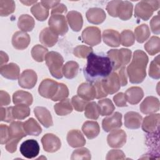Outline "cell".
I'll list each match as a JSON object with an SVG mask.
<instances>
[{
    "label": "cell",
    "instance_id": "cell-28",
    "mask_svg": "<svg viewBox=\"0 0 160 160\" xmlns=\"http://www.w3.org/2000/svg\"><path fill=\"white\" fill-rule=\"evenodd\" d=\"M142 120V116L136 112L129 111L124 115V125L128 129H136L139 128Z\"/></svg>",
    "mask_w": 160,
    "mask_h": 160
},
{
    "label": "cell",
    "instance_id": "cell-56",
    "mask_svg": "<svg viewBox=\"0 0 160 160\" xmlns=\"http://www.w3.org/2000/svg\"><path fill=\"white\" fill-rule=\"evenodd\" d=\"M113 101L118 107L127 106L126 100L123 92H119L113 97Z\"/></svg>",
    "mask_w": 160,
    "mask_h": 160
},
{
    "label": "cell",
    "instance_id": "cell-30",
    "mask_svg": "<svg viewBox=\"0 0 160 160\" xmlns=\"http://www.w3.org/2000/svg\"><path fill=\"white\" fill-rule=\"evenodd\" d=\"M33 98L29 92L19 90L16 91L12 95V102L14 104H24L28 106L32 104Z\"/></svg>",
    "mask_w": 160,
    "mask_h": 160
},
{
    "label": "cell",
    "instance_id": "cell-20",
    "mask_svg": "<svg viewBox=\"0 0 160 160\" xmlns=\"http://www.w3.org/2000/svg\"><path fill=\"white\" fill-rule=\"evenodd\" d=\"M132 4L128 1H120L116 9V16L120 19L127 21L132 15Z\"/></svg>",
    "mask_w": 160,
    "mask_h": 160
},
{
    "label": "cell",
    "instance_id": "cell-9",
    "mask_svg": "<svg viewBox=\"0 0 160 160\" xmlns=\"http://www.w3.org/2000/svg\"><path fill=\"white\" fill-rule=\"evenodd\" d=\"M58 87L59 82L51 79H45L40 83L38 92L42 97L51 99L56 94Z\"/></svg>",
    "mask_w": 160,
    "mask_h": 160
},
{
    "label": "cell",
    "instance_id": "cell-32",
    "mask_svg": "<svg viewBox=\"0 0 160 160\" xmlns=\"http://www.w3.org/2000/svg\"><path fill=\"white\" fill-rule=\"evenodd\" d=\"M23 128L27 135L39 136L42 132V128L38 122L32 118L23 122Z\"/></svg>",
    "mask_w": 160,
    "mask_h": 160
},
{
    "label": "cell",
    "instance_id": "cell-17",
    "mask_svg": "<svg viewBox=\"0 0 160 160\" xmlns=\"http://www.w3.org/2000/svg\"><path fill=\"white\" fill-rule=\"evenodd\" d=\"M31 41L30 36L24 31H17L12 37V44L18 50H23L28 48Z\"/></svg>",
    "mask_w": 160,
    "mask_h": 160
},
{
    "label": "cell",
    "instance_id": "cell-11",
    "mask_svg": "<svg viewBox=\"0 0 160 160\" xmlns=\"http://www.w3.org/2000/svg\"><path fill=\"white\" fill-rule=\"evenodd\" d=\"M43 149L48 152H54L58 151L61 146L60 139L52 133L46 134L41 138Z\"/></svg>",
    "mask_w": 160,
    "mask_h": 160
},
{
    "label": "cell",
    "instance_id": "cell-23",
    "mask_svg": "<svg viewBox=\"0 0 160 160\" xmlns=\"http://www.w3.org/2000/svg\"><path fill=\"white\" fill-rule=\"evenodd\" d=\"M67 141L72 148H79L85 145L86 139L82 132L78 129H72L67 134Z\"/></svg>",
    "mask_w": 160,
    "mask_h": 160
},
{
    "label": "cell",
    "instance_id": "cell-31",
    "mask_svg": "<svg viewBox=\"0 0 160 160\" xmlns=\"http://www.w3.org/2000/svg\"><path fill=\"white\" fill-rule=\"evenodd\" d=\"M9 128L10 132V139H16L21 140L24 137H26L27 135V134L24 131L22 122L12 121Z\"/></svg>",
    "mask_w": 160,
    "mask_h": 160
},
{
    "label": "cell",
    "instance_id": "cell-2",
    "mask_svg": "<svg viewBox=\"0 0 160 160\" xmlns=\"http://www.w3.org/2000/svg\"><path fill=\"white\" fill-rule=\"evenodd\" d=\"M148 57L142 50H136L134 52L131 62L126 69L127 75L130 82L139 84L146 76V67L148 63Z\"/></svg>",
    "mask_w": 160,
    "mask_h": 160
},
{
    "label": "cell",
    "instance_id": "cell-51",
    "mask_svg": "<svg viewBox=\"0 0 160 160\" xmlns=\"http://www.w3.org/2000/svg\"><path fill=\"white\" fill-rule=\"evenodd\" d=\"M0 131H1V138L0 141L1 144H4L7 143V142L10 139V132H9V128L6 125L1 124L0 126Z\"/></svg>",
    "mask_w": 160,
    "mask_h": 160
},
{
    "label": "cell",
    "instance_id": "cell-44",
    "mask_svg": "<svg viewBox=\"0 0 160 160\" xmlns=\"http://www.w3.org/2000/svg\"><path fill=\"white\" fill-rule=\"evenodd\" d=\"M135 38L133 32L129 30H123L120 34V44L126 47H129L134 43Z\"/></svg>",
    "mask_w": 160,
    "mask_h": 160
},
{
    "label": "cell",
    "instance_id": "cell-19",
    "mask_svg": "<svg viewBox=\"0 0 160 160\" xmlns=\"http://www.w3.org/2000/svg\"><path fill=\"white\" fill-rule=\"evenodd\" d=\"M86 18L91 24H100L104 21L106 18L105 11L99 8H92L89 9L86 13Z\"/></svg>",
    "mask_w": 160,
    "mask_h": 160
},
{
    "label": "cell",
    "instance_id": "cell-47",
    "mask_svg": "<svg viewBox=\"0 0 160 160\" xmlns=\"http://www.w3.org/2000/svg\"><path fill=\"white\" fill-rule=\"evenodd\" d=\"M91 158V152L88 149L82 148L74 150L71 155V159L72 160L75 159H87L89 160Z\"/></svg>",
    "mask_w": 160,
    "mask_h": 160
},
{
    "label": "cell",
    "instance_id": "cell-22",
    "mask_svg": "<svg viewBox=\"0 0 160 160\" xmlns=\"http://www.w3.org/2000/svg\"><path fill=\"white\" fill-rule=\"evenodd\" d=\"M39 41L45 46L51 48L58 41V35L49 28H45L39 34Z\"/></svg>",
    "mask_w": 160,
    "mask_h": 160
},
{
    "label": "cell",
    "instance_id": "cell-25",
    "mask_svg": "<svg viewBox=\"0 0 160 160\" xmlns=\"http://www.w3.org/2000/svg\"><path fill=\"white\" fill-rule=\"evenodd\" d=\"M124 96L126 101L132 105H134L138 104L142 99L144 92L140 87H131L126 90Z\"/></svg>",
    "mask_w": 160,
    "mask_h": 160
},
{
    "label": "cell",
    "instance_id": "cell-37",
    "mask_svg": "<svg viewBox=\"0 0 160 160\" xmlns=\"http://www.w3.org/2000/svg\"><path fill=\"white\" fill-rule=\"evenodd\" d=\"M30 114V108L28 105L24 104H16L12 106V116L14 119L22 120Z\"/></svg>",
    "mask_w": 160,
    "mask_h": 160
},
{
    "label": "cell",
    "instance_id": "cell-16",
    "mask_svg": "<svg viewBox=\"0 0 160 160\" xmlns=\"http://www.w3.org/2000/svg\"><path fill=\"white\" fill-rule=\"evenodd\" d=\"M159 101L154 96H148L139 106L141 112L145 114L154 113L159 110Z\"/></svg>",
    "mask_w": 160,
    "mask_h": 160
},
{
    "label": "cell",
    "instance_id": "cell-4",
    "mask_svg": "<svg viewBox=\"0 0 160 160\" xmlns=\"http://www.w3.org/2000/svg\"><path fill=\"white\" fill-rule=\"evenodd\" d=\"M45 61L51 74L56 79H61L63 76L62 67L64 59L58 52L50 51L46 56Z\"/></svg>",
    "mask_w": 160,
    "mask_h": 160
},
{
    "label": "cell",
    "instance_id": "cell-6",
    "mask_svg": "<svg viewBox=\"0 0 160 160\" xmlns=\"http://www.w3.org/2000/svg\"><path fill=\"white\" fill-rule=\"evenodd\" d=\"M49 28L56 34L64 36L68 31L66 18L62 14H52L48 21Z\"/></svg>",
    "mask_w": 160,
    "mask_h": 160
},
{
    "label": "cell",
    "instance_id": "cell-42",
    "mask_svg": "<svg viewBox=\"0 0 160 160\" xmlns=\"http://www.w3.org/2000/svg\"><path fill=\"white\" fill-rule=\"evenodd\" d=\"M48 52V49L40 44L35 45L31 49V56L37 62H42Z\"/></svg>",
    "mask_w": 160,
    "mask_h": 160
},
{
    "label": "cell",
    "instance_id": "cell-3",
    "mask_svg": "<svg viewBox=\"0 0 160 160\" xmlns=\"http://www.w3.org/2000/svg\"><path fill=\"white\" fill-rule=\"evenodd\" d=\"M131 54V51L126 48L112 49L108 51L107 56L111 61L112 71H116L121 67L126 66L130 62Z\"/></svg>",
    "mask_w": 160,
    "mask_h": 160
},
{
    "label": "cell",
    "instance_id": "cell-59",
    "mask_svg": "<svg viewBox=\"0 0 160 160\" xmlns=\"http://www.w3.org/2000/svg\"><path fill=\"white\" fill-rule=\"evenodd\" d=\"M11 103V98L9 94L1 90L0 91V106L2 107L3 106L9 105Z\"/></svg>",
    "mask_w": 160,
    "mask_h": 160
},
{
    "label": "cell",
    "instance_id": "cell-35",
    "mask_svg": "<svg viewBox=\"0 0 160 160\" xmlns=\"http://www.w3.org/2000/svg\"><path fill=\"white\" fill-rule=\"evenodd\" d=\"M55 112L58 116H66L70 114L72 111V106L70 102V99H64L60 101L54 106Z\"/></svg>",
    "mask_w": 160,
    "mask_h": 160
},
{
    "label": "cell",
    "instance_id": "cell-61",
    "mask_svg": "<svg viewBox=\"0 0 160 160\" xmlns=\"http://www.w3.org/2000/svg\"><path fill=\"white\" fill-rule=\"evenodd\" d=\"M41 4L47 9H52L57 4L60 3V1H41Z\"/></svg>",
    "mask_w": 160,
    "mask_h": 160
},
{
    "label": "cell",
    "instance_id": "cell-7",
    "mask_svg": "<svg viewBox=\"0 0 160 160\" xmlns=\"http://www.w3.org/2000/svg\"><path fill=\"white\" fill-rule=\"evenodd\" d=\"M101 84L104 91L107 94H112L118 92L121 88L118 73L116 71L111 72L109 76L101 80Z\"/></svg>",
    "mask_w": 160,
    "mask_h": 160
},
{
    "label": "cell",
    "instance_id": "cell-14",
    "mask_svg": "<svg viewBox=\"0 0 160 160\" xmlns=\"http://www.w3.org/2000/svg\"><path fill=\"white\" fill-rule=\"evenodd\" d=\"M122 124V114L119 112H116L102 119V127L105 132H110L121 128Z\"/></svg>",
    "mask_w": 160,
    "mask_h": 160
},
{
    "label": "cell",
    "instance_id": "cell-55",
    "mask_svg": "<svg viewBox=\"0 0 160 160\" xmlns=\"http://www.w3.org/2000/svg\"><path fill=\"white\" fill-rule=\"evenodd\" d=\"M119 0H115L109 1L106 6V10L108 14L116 18V9L118 4L119 3Z\"/></svg>",
    "mask_w": 160,
    "mask_h": 160
},
{
    "label": "cell",
    "instance_id": "cell-53",
    "mask_svg": "<svg viewBox=\"0 0 160 160\" xmlns=\"http://www.w3.org/2000/svg\"><path fill=\"white\" fill-rule=\"evenodd\" d=\"M160 18L159 15L154 16L150 21V27L152 32L155 34H159L160 33L159 26Z\"/></svg>",
    "mask_w": 160,
    "mask_h": 160
},
{
    "label": "cell",
    "instance_id": "cell-15",
    "mask_svg": "<svg viewBox=\"0 0 160 160\" xmlns=\"http://www.w3.org/2000/svg\"><path fill=\"white\" fill-rule=\"evenodd\" d=\"M160 120V114L159 113H152L146 116L141 125L143 131L148 133H151L159 130Z\"/></svg>",
    "mask_w": 160,
    "mask_h": 160
},
{
    "label": "cell",
    "instance_id": "cell-26",
    "mask_svg": "<svg viewBox=\"0 0 160 160\" xmlns=\"http://www.w3.org/2000/svg\"><path fill=\"white\" fill-rule=\"evenodd\" d=\"M67 21L72 31H79L83 24V19L82 14L76 11H71L66 15Z\"/></svg>",
    "mask_w": 160,
    "mask_h": 160
},
{
    "label": "cell",
    "instance_id": "cell-54",
    "mask_svg": "<svg viewBox=\"0 0 160 160\" xmlns=\"http://www.w3.org/2000/svg\"><path fill=\"white\" fill-rule=\"evenodd\" d=\"M119 76L121 86H124L128 84V75L126 66L121 67L116 71Z\"/></svg>",
    "mask_w": 160,
    "mask_h": 160
},
{
    "label": "cell",
    "instance_id": "cell-34",
    "mask_svg": "<svg viewBox=\"0 0 160 160\" xmlns=\"http://www.w3.org/2000/svg\"><path fill=\"white\" fill-rule=\"evenodd\" d=\"M31 12L35 18L39 21H45L49 15V10L41 2L34 4L31 8Z\"/></svg>",
    "mask_w": 160,
    "mask_h": 160
},
{
    "label": "cell",
    "instance_id": "cell-62",
    "mask_svg": "<svg viewBox=\"0 0 160 160\" xmlns=\"http://www.w3.org/2000/svg\"><path fill=\"white\" fill-rule=\"evenodd\" d=\"M9 60L8 56L3 51H1V66L6 64Z\"/></svg>",
    "mask_w": 160,
    "mask_h": 160
},
{
    "label": "cell",
    "instance_id": "cell-50",
    "mask_svg": "<svg viewBox=\"0 0 160 160\" xmlns=\"http://www.w3.org/2000/svg\"><path fill=\"white\" fill-rule=\"evenodd\" d=\"M14 119L12 116V106L1 108V121L6 122H12Z\"/></svg>",
    "mask_w": 160,
    "mask_h": 160
},
{
    "label": "cell",
    "instance_id": "cell-63",
    "mask_svg": "<svg viewBox=\"0 0 160 160\" xmlns=\"http://www.w3.org/2000/svg\"><path fill=\"white\" fill-rule=\"evenodd\" d=\"M20 2L26 6H30L32 4H35V3L37 2V1H21Z\"/></svg>",
    "mask_w": 160,
    "mask_h": 160
},
{
    "label": "cell",
    "instance_id": "cell-58",
    "mask_svg": "<svg viewBox=\"0 0 160 160\" xmlns=\"http://www.w3.org/2000/svg\"><path fill=\"white\" fill-rule=\"evenodd\" d=\"M20 140L16 139H10L6 143V149L10 153H13L16 151L18 144Z\"/></svg>",
    "mask_w": 160,
    "mask_h": 160
},
{
    "label": "cell",
    "instance_id": "cell-33",
    "mask_svg": "<svg viewBox=\"0 0 160 160\" xmlns=\"http://www.w3.org/2000/svg\"><path fill=\"white\" fill-rule=\"evenodd\" d=\"M35 21L32 17L28 14H22L19 16L18 21V26L20 30L24 32L31 31L34 28Z\"/></svg>",
    "mask_w": 160,
    "mask_h": 160
},
{
    "label": "cell",
    "instance_id": "cell-24",
    "mask_svg": "<svg viewBox=\"0 0 160 160\" xmlns=\"http://www.w3.org/2000/svg\"><path fill=\"white\" fill-rule=\"evenodd\" d=\"M78 95L83 99L89 101L96 98V89L91 83L83 82L78 88Z\"/></svg>",
    "mask_w": 160,
    "mask_h": 160
},
{
    "label": "cell",
    "instance_id": "cell-52",
    "mask_svg": "<svg viewBox=\"0 0 160 160\" xmlns=\"http://www.w3.org/2000/svg\"><path fill=\"white\" fill-rule=\"evenodd\" d=\"M106 159L107 160L124 159H125V154L121 150L112 149V150H110L108 152Z\"/></svg>",
    "mask_w": 160,
    "mask_h": 160
},
{
    "label": "cell",
    "instance_id": "cell-40",
    "mask_svg": "<svg viewBox=\"0 0 160 160\" xmlns=\"http://www.w3.org/2000/svg\"><path fill=\"white\" fill-rule=\"evenodd\" d=\"M144 49L151 56L155 55L160 51V39L158 36H152L144 44Z\"/></svg>",
    "mask_w": 160,
    "mask_h": 160
},
{
    "label": "cell",
    "instance_id": "cell-8",
    "mask_svg": "<svg viewBox=\"0 0 160 160\" xmlns=\"http://www.w3.org/2000/svg\"><path fill=\"white\" fill-rule=\"evenodd\" d=\"M81 37L83 42L88 45L96 46L101 41V30L95 26L87 27L83 30Z\"/></svg>",
    "mask_w": 160,
    "mask_h": 160
},
{
    "label": "cell",
    "instance_id": "cell-36",
    "mask_svg": "<svg viewBox=\"0 0 160 160\" xmlns=\"http://www.w3.org/2000/svg\"><path fill=\"white\" fill-rule=\"evenodd\" d=\"M79 71V64L73 61H68L62 67V74L63 76L69 79L75 78Z\"/></svg>",
    "mask_w": 160,
    "mask_h": 160
},
{
    "label": "cell",
    "instance_id": "cell-39",
    "mask_svg": "<svg viewBox=\"0 0 160 160\" xmlns=\"http://www.w3.org/2000/svg\"><path fill=\"white\" fill-rule=\"evenodd\" d=\"M98 105L100 114L102 116L111 115L115 109L112 102L108 98L99 100Z\"/></svg>",
    "mask_w": 160,
    "mask_h": 160
},
{
    "label": "cell",
    "instance_id": "cell-38",
    "mask_svg": "<svg viewBox=\"0 0 160 160\" xmlns=\"http://www.w3.org/2000/svg\"><path fill=\"white\" fill-rule=\"evenodd\" d=\"M150 31L147 24H142L134 29V38L139 43H142L150 36Z\"/></svg>",
    "mask_w": 160,
    "mask_h": 160
},
{
    "label": "cell",
    "instance_id": "cell-1",
    "mask_svg": "<svg viewBox=\"0 0 160 160\" xmlns=\"http://www.w3.org/2000/svg\"><path fill=\"white\" fill-rule=\"evenodd\" d=\"M83 71L86 80L93 84L109 76L112 72V66L108 56L92 52L87 57V64Z\"/></svg>",
    "mask_w": 160,
    "mask_h": 160
},
{
    "label": "cell",
    "instance_id": "cell-27",
    "mask_svg": "<svg viewBox=\"0 0 160 160\" xmlns=\"http://www.w3.org/2000/svg\"><path fill=\"white\" fill-rule=\"evenodd\" d=\"M102 40L104 42L110 47L117 48L120 45V34L113 29H106L102 32Z\"/></svg>",
    "mask_w": 160,
    "mask_h": 160
},
{
    "label": "cell",
    "instance_id": "cell-45",
    "mask_svg": "<svg viewBox=\"0 0 160 160\" xmlns=\"http://www.w3.org/2000/svg\"><path fill=\"white\" fill-rule=\"evenodd\" d=\"M159 56L158 55L151 62L149 68V76L152 79H159L160 78Z\"/></svg>",
    "mask_w": 160,
    "mask_h": 160
},
{
    "label": "cell",
    "instance_id": "cell-21",
    "mask_svg": "<svg viewBox=\"0 0 160 160\" xmlns=\"http://www.w3.org/2000/svg\"><path fill=\"white\" fill-rule=\"evenodd\" d=\"M0 72L4 78L11 80H16L19 79L20 76L19 67L13 62L1 66L0 68Z\"/></svg>",
    "mask_w": 160,
    "mask_h": 160
},
{
    "label": "cell",
    "instance_id": "cell-46",
    "mask_svg": "<svg viewBox=\"0 0 160 160\" xmlns=\"http://www.w3.org/2000/svg\"><path fill=\"white\" fill-rule=\"evenodd\" d=\"M93 52V49L90 46L79 45L76 46L73 50V54L79 58L85 59L91 54Z\"/></svg>",
    "mask_w": 160,
    "mask_h": 160
},
{
    "label": "cell",
    "instance_id": "cell-29",
    "mask_svg": "<svg viewBox=\"0 0 160 160\" xmlns=\"http://www.w3.org/2000/svg\"><path fill=\"white\" fill-rule=\"evenodd\" d=\"M82 131L89 139L96 138L100 132V127L96 121H87L82 126Z\"/></svg>",
    "mask_w": 160,
    "mask_h": 160
},
{
    "label": "cell",
    "instance_id": "cell-10",
    "mask_svg": "<svg viewBox=\"0 0 160 160\" xmlns=\"http://www.w3.org/2000/svg\"><path fill=\"white\" fill-rule=\"evenodd\" d=\"M19 150L24 157L28 159H32L39 154L40 148L37 141L28 139L21 144Z\"/></svg>",
    "mask_w": 160,
    "mask_h": 160
},
{
    "label": "cell",
    "instance_id": "cell-48",
    "mask_svg": "<svg viewBox=\"0 0 160 160\" xmlns=\"http://www.w3.org/2000/svg\"><path fill=\"white\" fill-rule=\"evenodd\" d=\"M69 96V90L68 87L63 83H59L58 89L54 96V97L51 99L53 101H61L64 99H66Z\"/></svg>",
    "mask_w": 160,
    "mask_h": 160
},
{
    "label": "cell",
    "instance_id": "cell-49",
    "mask_svg": "<svg viewBox=\"0 0 160 160\" xmlns=\"http://www.w3.org/2000/svg\"><path fill=\"white\" fill-rule=\"evenodd\" d=\"M88 101L83 99L78 95L73 96L71 99L72 106H73L74 109L78 112H82L84 110L86 104L88 103Z\"/></svg>",
    "mask_w": 160,
    "mask_h": 160
},
{
    "label": "cell",
    "instance_id": "cell-12",
    "mask_svg": "<svg viewBox=\"0 0 160 160\" xmlns=\"http://www.w3.org/2000/svg\"><path fill=\"white\" fill-rule=\"evenodd\" d=\"M127 136L122 129H114L108 134L107 142L108 145L113 148L122 147L126 142Z\"/></svg>",
    "mask_w": 160,
    "mask_h": 160
},
{
    "label": "cell",
    "instance_id": "cell-57",
    "mask_svg": "<svg viewBox=\"0 0 160 160\" xmlns=\"http://www.w3.org/2000/svg\"><path fill=\"white\" fill-rule=\"evenodd\" d=\"M93 85L94 86L96 89V99H101L106 97L108 95L102 89L101 80L96 81L93 83Z\"/></svg>",
    "mask_w": 160,
    "mask_h": 160
},
{
    "label": "cell",
    "instance_id": "cell-18",
    "mask_svg": "<svg viewBox=\"0 0 160 160\" xmlns=\"http://www.w3.org/2000/svg\"><path fill=\"white\" fill-rule=\"evenodd\" d=\"M34 113L40 123L48 128L53 125L52 118L49 110L42 106H37L34 109Z\"/></svg>",
    "mask_w": 160,
    "mask_h": 160
},
{
    "label": "cell",
    "instance_id": "cell-5",
    "mask_svg": "<svg viewBox=\"0 0 160 160\" xmlns=\"http://www.w3.org/2000/svg\"><path fill=\"white\" fill-rule=\"evenodd\" d=\"M159 5L160 1L158 0L141 1L135 6L134 16L147 21L152 16L154 11L159 9Z\"/></svg>",
    "mask_w": 160,
    "mask_h": 160
},
{
    "label": "cell",
    "instance_id": "cell-60",
    "mask_svg": "<svg viewBox=\"0 0 160 160\" xmlns=\"http://www.w3.org/2000/svg\"><path fill=\"white\" fill-rule=\"evenodd\" d=\"M68 11L67 7L62 3H59L57 4L54 8H53L51 10V15L52 14H61L62 13H66Z\"/></svg>",
    "mask_w": 160,
    "mask_h": 160
},
{
    "label": "cell",
    "instance_id": "cell-43",
    "mask_svg": "<svg viewBox=\"0 0 160 160\" xmlns=\"http://www.w3.org/2000/svg\"><path fill=\"white\" fill-rule=\"evenodd\" d=\"M16 5L14 1L0 0V15L1 16H8L15 11Z\"/></svg>",
    "mask_w": 160,
    "mask_h": 160
},
{
    "label": "cell",
    "instance_id": "cell-13",
    "mask_svg": "<svg viewBox=\"0 0 160 160\" xmlns=\"http://www.w3.org/2000/svg\"><path fill=\"white\" fill-rule=\"evenodd\" d=\"M38 76L36 72L32 69L24 71L18 79L19 85L24 89H31L37 82Z\"/></svg>",
    "mask_w": 160,
    "mask_h": 160
},
{
    "label": "cell",
    "instance_id": "cell-41",
    "mask_svg": "<svg viewBox=\"0 0 160 160\" xmlns=\"http://www.w3.org/2000/svg\"><path fill=\"white\" fill-rule=\"evenodd\" d=\"M84 115L87 118L90 119L96 120L98 119L100 112L98 105L96 102L92 101L86 104L84 108Z\"/></svg>",
    "mask_w": 160,
    "mask_h": 160
}]
</instances>
